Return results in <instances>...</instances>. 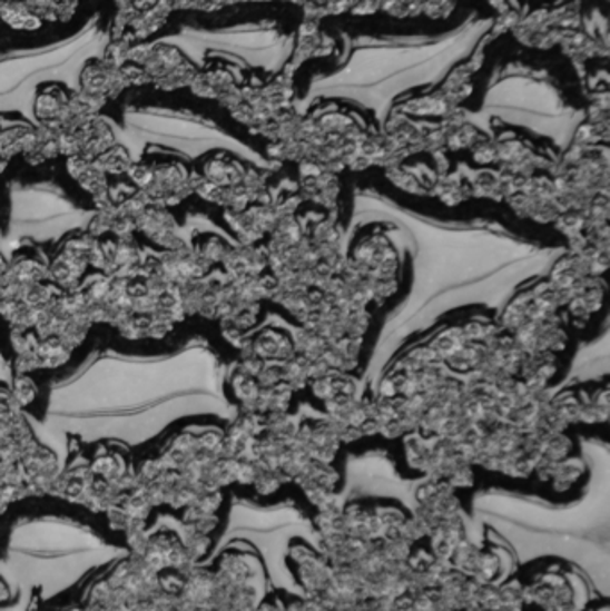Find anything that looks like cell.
<instances>
[{
    "label": "cell",
    "instance_id": "6da1fadb",
    "mask_svg": "<svg viewBox=\"0 0 610 611\" xmlns=\"http://www.w3.org/2000/svg\"><path fill=\"white\" fill-rule=\"evenodd\" d=\"M217 410L208 365L197 351L100 353L49 390L38 422L58 451L69 438L144 449L181 422Z\"/></svg>",
    "mask_w": 610,
    "mask_h": 611
},
{
    "label": "cell",
    "instance_id": "7a4b0ae2",
    "mask_svg": "<svg viewBox=\"0 0 610 611\" xmlns=\"http://www.w3.org/2000/svg\"><path fill=\"white\" fill-rule=\"evenodd\" d=\"M124 553L87 515L63 504L28 507L0 533V572L13 584L41 587L47 593L69 589Z\"/></svg>",
    "mask_w": 610,
    "mask_h": 611
},
{
    "label": "cell",
    "instance_id": "3957f363",
    "mask_svg": "<svg viewBox=\"0 0 610 611\" xmlns=\"http://www.w3.org/2000/svg\"><path fill=\"white\" fill-rule=\"evenodd\" d=\"M2 368H4V358H2V354H0V377H2Z\"/></svg>",
    "mask_w": 610,
    "mask_h": 611
}]
</instances>
